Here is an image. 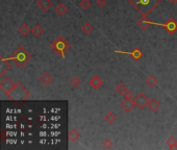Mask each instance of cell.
<instances>
[{"instance_id":"9a60e30c","label":"cell","mask_w":177,"mask_h":150,"mask_svg":"<svg viewBox=\"0 0 177 150\" xmlns=\"http://www.w3.org/2000/svg\"><path fill=\"white\" fill-rule=\"evenodd\" d=\"M148 107H149V110H151V112L155 113L156 110H158V108L161 107V102L158 101L157 99H151L149 100V103H148Z\"/></svg>"},{"instance_id":"30bf717a","label":"cell","mask_w":177,"mask_h":150,"mask_svg":"<svg viewBox=\"0 0 177 150\" xmlns=\"http://www.w3.org/2000/svg\"><path fill=\"white\" fill-rule=\"evenodd\" d=\"M0 60H1V66H0V76L5 74L6 71L10 70L12 69V64L10 63V60L4 57H0Z\"/></svg>"},{"instance_id":"9c48e42d","label":"cell","mask_w":177,"mask_h":150,"mask_svg":"<svg viewBox=\"0 0 177 150\" xmlns=\"http://www.w3.org/2000/svg\"><path fill=\"white\" fill-rule=\"evenodd\" d=\"M120 106H121V108L124 110L125 113H131L133 110V108H134L135 106V103H134V100L132 99H124L123 101L120 103Z\"/></svg>"},{"instance_id":"484cf974","label":"cell","mask_w":177,"mask_h":150,"mask_svg":"<svg viewBox=\"0 0 177 150\" xmlns=\"http://www.w3.org/2000/svg\"><path fill=\"white\" fill-rule=\"evenodd\" d=\"M79 5H80V7L84 8V10H89L92 5V1L91 0H80Z\"/></svg>"},{"instance_id":"6da1fadb","label":"cell","mask_w":177,"mask_h":150,"mask_svg":"<svg viewBox=\"0 0 177 150\" xmlns=\"http://www.w3.org/2000/svg\"><path fill=\"white\" fill-rule=\"evenodd\" d=\"M130 5L142 15V17L147 18L155 7L161 2V0H128Z\"/></svg>"},{"instance_id":"603a6c76","label":"cell","mask_w":177,"mask_h":150,"mask_svg":"<svg viewBox=\"0 0 177 150\" xmlns=\"http://www.w3.org/2000/svg\"><path fill=\"white\" fill-rule=\"evenodd\" d=\"M127 90H128L127 87H126L125 84H118L117 86H116V88H115L116 93H117V94H119V95H123Z\"/></svg>"},{"instance_id":"277c9868","label":"cell","mask_w":177,"mask_h":150,"mask_svg":"<svg viewBox=\"0 0 177 150\" xmlns=\"http://www.w3.org/2000/svg\"><path fill=\"white\" fill-rule=\"evenodd\" d=\"M7 97L12 101H25L30 97V92L23 86L22 84L18 82L15 84L10 93H7Z\"/></svg>"},{"instance_id":"4316f807","label":"cell","mask_w":177,"mask_h":150,"mask_svg":"<svg viewBox=\"0 0 177 150\" xmlns=\"http://www.w3.org/2000/svg\"><path fill=\"white\" fill-rule=\"evenodd\" d=\"M102 145H103V147L105 149H111V148H113L114 143H113V141L110 140V139H105V140L103 141V143H102Z\"/></svg>"},{"instance_id":"ba28073f","label":"cell","mask_w":177,"mask_h":150,"mask_svg":"<svg viewBox=\"0 0 177 150\" xmlns=\"http://www.w3.org/2000/svg\"><path fill=\"white\" fill-rule=\"evenodd\" d=\"M15 84H15L10 77H5L4 79L1 80V82H0V89L7 94V93H10V91H12V89L15 87Z\"/></svg>"},{"instance_id":"cb8c5ba5","label":"cell","mask_w":177,"mask_h":150,"mask_svg":"<svg viewBox=\"0 0 177 150\" xmlns=\"http://www.w3.org/2000/svg\"><path fill=\"white\" fill-rule=\"evenodd\" d=\"M166 143L169 146V149H177V140L174 137H170Z\"/></svg>"},{"instance_id":"5bb4252c","label":"cell","mask_w":177,"mask_h":150,"mask_svg":"<svg viewBox=\"0 0 177 150\" xmlns=\"http://www.w3.org/2000/svg\"><path fill=\"white\" fill-rule=\"evenodd\" d=\"M39 81H40L42 84H44V86H49V84H51L52 81H53V78H52V76L50 75L49 73L45 72V73H43V74L40 76V78H39Z\"/></svg>"},{"instance_id":"52a82bcc","label":"cell","mask_w":177,"mask_h":150,"mask_svg":"<svg viewBox=\"0 0 177 150\" xmlns=\"http://www.w3.org/2000/svg\"><path fill=\"white\" fill-rule=\"evenodd\" d=\"M133 100H134L135 106H137L140 110L145 108L146 106H148V103H149V99H148L147 96H146L145 94H143V93L139 94Z\"/></svg>"},{"instance_id":"2e32d148","label":"cell","mask_w":177,"mask_h":150,"mask_svg":"<svg viewBox=\"0 0 177 150\" xmlns=\"http://www.w3.org/2000/svg\"><path fill=\"white\" fill-rule=\"evenodd\" d=\"M54 10H55V13L58 15V16H64V15L68 12V7L64 3H58V5H55Z\"/></svg>"},{"instance_id":"7402d4cb","label":"cell","mask_w":177,"mask_h":150,"mask_svg":"<svg viewBox=\"0 0 177 150\" xmlns=\"http://www.w3.org/2000/svg\"><path fill=\"white\" fill-rule=\"evenodd\" d=\"M93 29H94L93 24H92V23H90V22H86L84 25L81 26V30H82V32H84V34H91V32L93 31Z\"/></svg>"},{"instance_id":"ffe728a7","label":"cell","mask_w":177,"mask_h":150,"mask_svg":"<svg viewBox=\"0 0 177 150\" xmlns=\"http://www.w3.org/2000/svg\"><path fill=\"white\" fill-rule=\"evenodd\" d=\"M116 119H117V116H116L115 113H113V112L106 113L105 116H104V120H105L108 124H113V123L116 121Z\"/></svg>"},{"instance_id":"d6986e66","label":"cell","mask_w":177,"mask_h":150,"mask_svg":"<svg viewBox=\"0 0 177 150\" xmlns=\"http://www.w3.org/2000/svg\"><path fill=\"white\" fill-rule=\"evenodd\" d=\"M157 84H158V80H157V78L153 75H150L149 77L146 79V84H147L149 88H154V87L157 86Z\"/></svg>"},{"instance_id":"8fae6325","label":"cell","mask_w":177,"mask_h":150,"mask_svg":"<svg viewBox=\"0 0 177 150\" xmlns=\"http://www.w3.org/2000/svg\"><path fill=\"white\" fill-rule=\"evenodd\" d=\"M37 5H38V7L40 8L41 10L47 12V10H49L50 8L52 7L53 2H52L51 0H38V1H37Z\"/></svg>"},{"instance_id":"e0dca14e","label":"cell","mask_w":177,"mask_h":150,"mask_svg":"<svg viewBox=\"0 0 177 150\" xmlns=\"http://www.w3.org/2000/svg\"><path fill=\"white\" fill-rule=\"evenodd\" d=\"M31 34H34V37H36V38H40V37L44 34V29H43V27L40 24H37V25H34V28L31 29Z\"/></svg>"},{"instance_id":"5b68a950","label":"cell","mask_w":177,"mask_h":150,"mask_svg":"<svg viewBox=\"0 0 177 150\" xmlns=\"http://www.w3.org/2000/svg\"><path fill=\"white\" fill-rule=\"evenodd\" d=\"M150 25H156V26H163L164 29L170 34H173L174 32L177 31V22L175 19L173 18H169L165 23H156L153 22V21H150L149 20Z\"/></svg>"},{"instance_id":"ac0fdd59","label":"cell","mask_w":177,"mask_h":150,"mask_svg":"<svg viewBox=\"0 0 177 150\" xmlns=\"http://www.w3.org/2000/svg\"><path fill=\"white\" fill-rule=\"evenodd\" d=\"M137 25H139L140 28H142L143 30H146L148 28V26H150L149 19L142 17V18H140L139 20H137Z\"/></svg>"},{"instance_id":"4fadbf2b","label":"cell","mask_w":177,"mask_h":150,"mask_svg":"<svg viewBox=\"0 0 177 150\" xmlns=\"http://www.w3.org/2000/svg\"><path fill=\"white\" fill-rule=\"evenodd\" d=\"M80 137H81V134H80V132L78 131L76 128L70 129L69 134H68V138H69V140L71 141V142H77L80 139Z\"/></svg>"},{"instance_id":"f546056e","label":"cell","mask_w":177,"mask_h":150,"mask_svg":"<svg viewBox=\"0 0 177 150\" xmlns=\"http://www.w3.org/2000/svg\"><path fill=\"white\" fill-rule=\"evenodd\" d=\"M168 1H169L170 3H172V4H176L177 3V0H168Z\"/></svg>"},{"instance_id":"f1b7e54d","label":"cell","mask_w":177,"mask_h":150,"mask_svg":"<svg viewBox=\"0 0 177 150\" xmlns=\"http://www.w3.org/2000/svg\"><path fill=\"white\" fill-rule=\"evenodd\" d=\"M96 4H97L98 7L103 8L104 6L106 5V1L105 0H97V1H96Z\"/></svg>"},{"instance_id":"8992f818","label":"cell","mask_w":177,"mask_h":150,"mask_svg":"<svg viewBox=\"0 0 177 150\" xmlns=\"http://www.w3.org/2000/svg\"><path fill=\"white\" fill-rule=\"evenodd\" d=\"M115 53L118 54H126V55L131 56L134 60H141V57L143 56V52H142L141 48H134L132 51H122V50H115Z\"/></svg>"},{"instance_id":"3957f363","label":"cell","mask_w":177,"mask_h":150,"mask_svg":"<svg viewBox=\"0 0 177 150\" xmlns=\"http://www.w3.org/2000/svg\"><path fill=\"white\" fill-rule=\"evenodd\" d=\"M50 48L53 50L60 57H66L67 52L71 49V44L63 36H58L54 41L50 43Z\"/></svg>"},{"instance_id":"7c38bea8","label":"cell","mask_w":177,"mask_h":150,"mask_svg":"<svg viewBox=\"0 0 177 150\" xmlns=\"http://www.w3.org/2000/svg\"><path fill=\"white\" fill-rule=\"evenodd\" d=\"M103 84V80L99 77V76H93V77L90 79V86L92 87L95 90H98L100 89Z\"/></svg>"},{"instance_id":"44dd1931","label":"cell","mask_w":177,"mask_h":150,"mask_svg":"<svg viewBox=\"0 0 177 150\" xmlns=\"http://www.w3.org/2000/svg\"><path fill=\"white\" fill-rule=\"evenodd\" d=\"M18 32L21 34L22 37H26V36H28V34L30 32V29H29V26H28L27 24H22L19 27V29H18Z\"/></svg>"},{"instance_id":"7a4b0ae2","label":"cell","mask_w":177,"mask_h":150,"mask_svg":"<svg viewBox=\"0 0 177 150\" xmlns=\"http://www.w3.org/2000/svg\"><path fill=\"white\" fill-rule=\"evenodd\" d=\"M10 60H13L17 67L23 68L26 64L30 62L31 60V54L28 52V50L24 48L23 46H19L18 48L15 50L12 53V55L7 58Z\"/></svg>"},{"instance_id":"83f0119b","label":"cell","mask_w":177,"mask_h":150,"mask_svg":"<svg viewBox=\"0 0 177 150\" xmlns=\"http://www.w3.org/2000/svg\"><path fill=\"white\" fill-rule=\"evenodd\" d=\"M123 96H124V99H132L133 98V93L131 92V91L127 90L123 94Z\"/></svg>"},{"instance_id":"d4e9b609","label":"cell","mask_w":177,"mask_h":150,"mask_svg":"<svg viewBox=\"0 0 177 150\" xmlns=\"http://www.w3.org/2000/svg\"><path fill=\"white\" fill-rule=\"evenodd\" d=\"M70 84H71L73 88L76 89V88H78L80 84H81V80H80L77 76H74V77H72L71 80H70Z\"/></svg>"}]
</instances>
